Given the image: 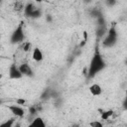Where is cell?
<instances>
[{
    "label": "cell",
    "instance_id": "obj_1",
    "mask_svg": "<svg viewBox=\"0 0 127 127\" xmlns=\"http://www.w3.org/2000/svg\"><path fill=\"white\" fill-rule=\"evenodd\" d=\"M95 52L94 55L90 61V64H89V68L87 70V78H93L98 72H100L104 67H105V62L101 56V54L99 53V49H98V45H96L95 47Z\"/></svg>",
    "mask_w": 127,
    "mask_h": 127
},
{
    "label": "cell",
    "instance_id": "obj_2",
    "mask_svg": "<svg viewBox=\"0 0 127 127\" xmlns=\"http://www.w3.org/2000/svg\"><path fill=\"white\" fill-rule=\"evenodd\" d=\"M117 37H118V34H117V31H116V28L115 26L113 25L111 28H109L106 32V35L103 37V41H102V46L103 47H106V48H111L113 47L116 42H117Z\"/></svg>",
    "mask_w": 127,
    "mask_h": 127
},
{
    "label": "cell",
    "instance_id": "obj_3",
    "mask_svg": "<svg viewBox=\"0 0 127 127\" xmlns=\"http://www.w3.org/2000/svg\"><path fill=\"white\" fill-rule=\"evenodd\" d=\"M24 39H25V33H24V28H23V22H20L18 27L12 33L10 42L11 44H19V43H22Z\"/></svg>",
    "mask_w": 127,
    "mask_h": 127
},
{
    "label": "cell",
    "instance_id": "obj_4",
    "mask_svg": "<svg viewBox=\"0 0 127 127\" xmlns=\"http://www.w3.org/2000/svg\"><path fill=\"white\" fill-rule=\"evenodd\" d=\"M7 108L11 111V113L15 116V117H19L22 118L25 116V109L18 104H13V105H8Z\"/></svg>",
    "mask_w": 127,
    "mask_h": 127
},
{
    "label": "cell",
    "instance_id": "obj_5",
    "mask_svg": "<svg viewBox=\"0 0 127 127\" xmlns=\"http://www.w3.org/2000/svg\"><path fill=\"white\" fill-rule=\"evenodd\" d=\"M23 77V74L19 70V67L16 64H12L9 67V78L10 79H20Z\"/></svg>",
    "mask_w": 127,
    "mask_h": 127
},
{
    "label": "cell",
    "instance_id": "obj_6",
    "mask_svg": "<svg viewBox=\"0 0 127 127\" xmlns=\"http://www.w3.org/2000/svg\"><path fill=\"white\" fill-rule=\"evenodd\" d=\"M19 70L21 71V73L23 74V76H29V77H32L34 76V72H33V69L31 68V66L28 64H21L19 66Z\"/></svg>",
    "mask_w": 127,
    "mask_h": 127
},
{
    "label": "cell",
    "instance_id": "obj_7",
    "mask_svg": "<svg viewBox=\"0 0 127 127\" xmlns=\"http://www.w3.org/2000/svg\"><path fill=\"white\" fill-rule=\"evenodd\" d=\"M32 58L37 63H40L44 60V55H43V52L40 50V48H35L34 49L33 54H32Z\"/></svg>",
    "mask_w": 127,
    "mask_h": 127
},
{
    "label": "cell",
    "instance_id": "obj_8",
    "mask_svg": "<svg viewBox=\"0 0 127 127\" xmlns=\"http://www.w3.org/2000/svg\"><path fill=\"white\" fill-rule=\"evenodd\" d=\"M89 92L94 96H98L102 93V88L98 83H93L89 86Z\"/></svg>",
    "mask_w": 127,
    "mask_h": 127
},
{
    "label": "cell",
    "instance_id": "obj_9",
    "mask_svg": "<svg viewBox=\"0 0 127 127\" xmlns=\"http://www.w3.org/2000/svg\"><path fill=\"white\" fill-rule=\"evenodd\" d=\"M36 8H37V7H36L35 4L32 3V2H29L28 4H26V5L24 6V14H25V16H26V17H30L31 13H32Z\"/></svg>",
    "mask_w": 127,
    "mask_h": 127
},
{
    "label": "cell",
    "instance_id": "obj_10",
    "mask_svg": "<svg viewBox=\"0 0 127 127\" xmlns=\"http://www.w3.org/2000/svg\"><path fill=\"white\" fill-rule=\"evenodd\" d=\"M31 126H34V127H45L46 126V123L44 122V119L42 117H36L30 124Z\"/></svg>",
    "mask_w": 127,
    "mask_h": 127
},
{
    "label": "cell",
    "instance_id": "obj_11",
    "mask_svg": "<svg viewBox=\"0 0 127 127\" xmlns=\"http://www.w3.org/2000/svg\"><path fill=\"white\" fill-rule=\"evenodd\" d=\"M106 32H107V29L105 27V25H101V26H98L97 30H96V36L98 39H101L103 38L105 35H106Z\"/></svg>",
    "mask_w": 127,
    "mask_h": 127
},
{
    "label": "cell",
    "instance_id": "obj_12",
    "mask_svg": "<svg viewBox=\"0 0 127 127\" xmlns=\"http://www.w3.org/2000/svg\"><path fill=\"white\" fill-rule=\"evenodd\" d=\"M100 115H101V119L102 120H108L112 115H113V110H107V111H104L102 109H98Z\"/></svg>",
    "mask_w": 127,
    "mask_h": 127
},
{
    "label": "cell",
    "instance_id": "obj_13",
    "mask_svg": "<svg viewBox=\"0 0 127 127\" xmlns=\"http://www.w3.org/2000/svg\"><path fill=\"white\" fill-rule=\"evenodd\" d=\"M41 16H42V10L37 7V8L31 13L30 18H32V19H38V18H40Z\"/></svg>",
    "mask_w": 127,
    "mask_h": 127
},
{
    "label": "cell",
    "instance_id": "obj_14",
    "mask_svg": "<svg viewBox=\"0 0 127 127\" xmlns=\"http://www.w3.org/2000/svg\"><path fill=\"white\" fill-rule=\"evenodd\" d=\"M23 9H24V5H23V3H22L21 1H16V2L14 3V10H15V11L19 12V11H21V10H23Z\"/></svg>",
    "mask_w": 127,
    "mask_h": 127
},
{
    "label": "cell",
    "instance_id": "obj_15",
    "mask_svg": "<svg viewBox=\"0 0 127 127\" xmlns=\"http://www.w3.org/2000/svg\"><path fill=\"white\" fill-rule=\"evenodd\" d=\"M50 97H51V89H50V88H47V89L42 93L41 99L46 100V99H48V98H50Z\"/></svg>",
    "mask_w": 127,
    "mask_h": 127
},
{
    "label": "cell",
    "instance_id": "obj_16",
    "mask_svg": "<svg viewBox=\"0 0 127 127\" xmlns=\"http://www.w3.org/2000/svg\"><path fill=\"white\" fill-rule=\"evenodd\" d=\"M14 121H15V118H11V119L7 120L6 122H4V123L0 124V127H11V126H13Z\"/></svg>",
    "mask_w": 127,
    "mask_h": 127
},
{
    "label": "cell",
    "instance_id": "obj_17",
    "mask_svg": "<svg viewBox=\"0 0 127 127\" xmlns=\"http://www.w3.org/2000/svg\"><path fill=\"white\" fill-rule=\"evenodd\" d=\"M38 112H39V111L37 110V108H36V106H35V105H33V106L29 107V113H30V115H36Z\"/></svg>",
    "mask_w": 127,
    "mask_h": 127
},
{
    "label": "cell",
    "instance_id": "obj_18",
    "mask_svg": "<svg viewBox=\"0 0 127 127\" xmlns=\"http://www.w3.org/2000/svg\"><path fill=\"white\" fill-rule=\"evenodd\" d=\"M15 102H16V104L23 106V105H25V104H26L27 100H26V99H24V98H17V99L15 100Z\"/></svg>",
    "mask_w": 127,
    "mask_h": 127
},
{
    "label": "cell",
    "instance_id": "obj_19",
    "mask_svg": "<svg viewBox=\"0 0 127 127\" xmlns=\"http://www.w3.org/2000/svg\"><path fill=\"white\" fill-rule=\"evenodd\" d=\"M31 49V43L30 42H26L23 44V51L24 52H28Z\"/></svg>",
    "mask_w": 127,
    "mask_h": 127
},
{
    "label": "cell",
    "instance_id": "obj_20",
    "mask_svg": "<svg viewBox=\"0 0 127 127\" xmlns=\"http://www.w3.org/2000/svg\"><path fill=\"white\" fill-rule=\"evenodd\" d=\"M90 126H93V127H102V123L101 122H98V121H93L90 123Z\"/></svg>",
    "mask_w": 127,
    "mask_h": 127
},
{
    "label": "cell",
    "instance_id": "obj_21",
    "mask_svg": "<svg viewBox=\"0 0 127 127\" xmlns=\"http://www.w3.org/2000/svg\"><path fill=\"white\" fill-rule=\"evenodd\" d=\"M105 1H106V4L108 6H113L116 3V0H105Z\"/></svg>",
    "mask_w": 127,
    "mask_h": 127
},
{
    "label": "cell",
    "instance_id": "obj_22",
    "mask_svg": "<svg viewBox=\"0 0 127 127\" xmlns=\"http://www.w3.org/2000/svg\"><path fill=\"white\" fill-rule=\"evenodd\" d=\"M87 39H88V35L86 31H83V41H85L87 43Z\"/></svg>",
    "mask_w": 127,
    "mask_h": 127
},
{
    "label": "cell",
    "instance_id": "obj_23",
    "mask_svg": "<svg viewBox=\"0 0 127 127\" xmlns=\"http://www.w3.org/2000/svg\"><path fill=\"white\" fill-rule=\"evenodd\" d=\"M47 21H49V22L52 21V17H51V15H48V16H47Z\"/></svg>",
    "mask_w": 127,
    "mask_h": 127
},
{
    "label": "cell",
    "instance_id": "obj_24",
    "mask_svg": "<svg viewBox=\"0 0 127 127\" xmlns=\"http://www.w3.org/2000/svg\"><path fill=\"white\" fill-rule=\"evenodd\" d=\"M35 2H37V3H42V2H45V1H47V0H34Z\"/></svg>",
    "mask_w": 127,
    "mask_h": 127
},
{
    "label": "cell",
    "instance_id": "obj_25",
    "mask_svg": "<svg viewBox=\"0 0 127 127\" xmlns=\"http://www.w3.org/2000/svg\"><path fill=\"white\" fill-rule=\"evenodd\" d=\"M2 77H3V75H2V73H0V79H1Z\"/></svg>",
    "mask_w": 127,
    "mask_h": 127
},
{
    "label": "cell",
    "instance_id": "obj_26",
    "mask_svg": "<svg viewBox=\"0 0 127 127\" xmlns=\"http://www.w3.org/2000/svg\"><path fill=\"white\" fill-rule=\"evenodd\" d=\"M89 1H90V0H85V2H89Z\"/></svg>",
    "mask_w": 127,
    "mask_h": 127
}]
</instances>
